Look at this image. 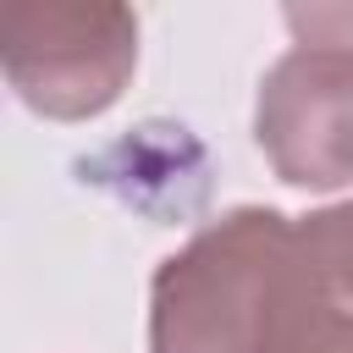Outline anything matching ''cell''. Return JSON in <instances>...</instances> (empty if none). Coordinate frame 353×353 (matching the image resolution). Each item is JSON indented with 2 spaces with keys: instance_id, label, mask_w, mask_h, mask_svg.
I'll return each instance as SVG.
<instances>
[{
  "instance_id": "1",
  "label": "cell",
  "mask_w": 353,
  "mask_h": 353,
  "mask_svg": "<svg viewBox=\"0 0 353 353\" xmlns=\"http://www.w3.org/2000/svg\"><path fill=\"white\" fill-rule=\"evenodd\" d=\"M149 353H353V303L281 210H226L149 287Z\"/></svg>"
},
{
  "instance_id": "2",
  "label": "cell",
  "mask_w": 353,
  "mask_h": 353,
  "mask_svg": "<svg viewBox=\"0 0 353 353\" xmlns=\"http://www.w3.org/2000/svg\"><path fill=\"white\" fill-rule=\"evenodd\" d=\"M292 50L265 72L254 143L292 188L353 182V6H287Z\"/></svg>"
},
{
  "instance_id": "3",
  "label": "cell",
  "mask_w": 353,
  "mask_h": 353,
  "mask_svg": "<svg viewBox=\"0 0 353 353\" xmlns=\"http://www.w3.org/2000/svg\"><path fill=\"white\" fill-rule=\"evenodd\" d=\"M11 94L50 121H88L110 110L138 66V17L110 0H33L11 6L0 28Z\"/></svg>"
},
{
  "instance_id": "4",
  "label": "cell",
  "mask_w": 353,
  "mask_h": 353,
  "mask_svg": "<svg viewBox=\"0 0 353 353\" xmlns=\"http://www.w3.org/2000/svg\"><path fill=\"white\" fill-rule=\"evenodd\" d=\"M171 171L176 176H210V160L204 149L188 138V127H171V121H143L138 132H127L121 143H110L99 160H83V182H116L127 176L116 193L138 210H154V215H188L199 210V199H188L182 188H171Z\"/></svg>"
},
{
  "instance_id": "5",
  "label": "cell",
  "mask_w": 353,
  "mask_h": 353,
  "mask_svg": "<svg viewBox=\"0 0 353 353\" xmlns=\"http://www.w3.org/2000/svg\"><path fill=\"white\" fill-rule=\"evenodd\" d=\"M298 232H303L309 254L320 259V270L336 281V292L353 303V199H342V204H331V210L303 215V221H298Z\"/></svg>"
}]
</instances>
